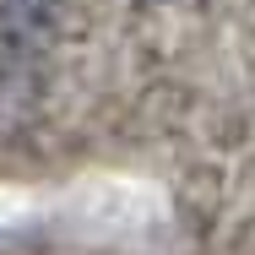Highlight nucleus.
I'll list each match as a JSON object with an SVG mask.
<instances>
[{"mask_svg":"<svg viewBox=\"0 0 255 255\" xmlns=\"http://www.w3.org/2000/svg\"><path fill=\"white\" fill-rule=\"evenodd\" d=\"M60 33V0H0V49L11 60L44 54Z\"/></svg>","mask_w":255,"mask_h":255,"instance_id":"obj_1","label":"nucleus"}]
</instances>
